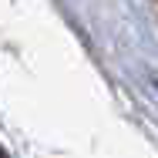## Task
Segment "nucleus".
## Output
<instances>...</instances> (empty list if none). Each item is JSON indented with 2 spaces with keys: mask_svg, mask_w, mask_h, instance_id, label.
Listing matches in <instances>:
<instances>
[{
  "mask_svg": "<svg viewBox=\"0 0 158 158\" xmlns=\"http://www.w3.org/2000/svg\"><path fill=\"white\" fill-rule=\"evenodd\" d=\"M0 158H7V155H3V148H0Z\"/></svg>",
  "mask_w": 158,
  "mask_h": 158,
  "instance_id": "1",
  "label": "nucleus"
}]
</instances>
